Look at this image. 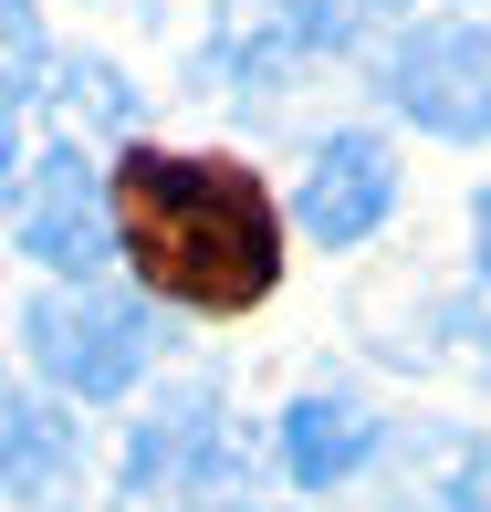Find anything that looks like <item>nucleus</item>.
Masks as SVG:
<instances>
[{"label":"nucleus","instance_id":"obj_1","mask_svg":"<svg viewBox=\"0 0 491 512\" xmlns=\"http://www.w3.org/2000/svg\"><path fill=\"white\" fill-rule=\"evenodd\" d=\"M115 251L157 304L189 314H251L283 283V220H272L262 178L241 157H168L126 147L115 157Z\"/></svg>","mask_w":491,"mask_h":512},{"label":"nucleus","instance_id":"obj_2","mask_svg":"<svg viewBox=\"0 0 491 512\" xmlns=\"http://www.w3.org/2000/svg\"><path fill=\"white\" fill-rule=\"evenodd\" d=\"M157 345H168V314H157V293L126 283H42L21 304V356L74 408H115L157 366Z\"/></svg>","mask_w":491,"mask_h":512},{"label":"nucleus","instance_id":"obj_3","mask_svg":"<svg viewBox=\"0 0 491 512\" xmlns=\"http://www.w3.org/2000/svg\"><path fill=\"white\" fill-rule=\"evenodd\" d=\"M230 492H241V450H230V418H220V377L157 387V408L126 429L115 502L126 512H230Z\"/></svg>","mask_w":491,"mask_h":512},{"label":"nucleus","instance_id":"obj_4","mask_svg":"<svg viewBox=\"0 0 491 512\" xmlns=\"http://www.w3.org/2000/svg\"><path fill=\"white\" fill-rule=\"evenodd\" d=\"M377 105L439 147H491V21H408L377 53Z\"/></svg>","mask_w":491,"mask_h":512},{"label":"nucleus","instance_id":"obj_5","mask_svg":"<svg viewBox=\"0 0 491 512\" xmlns=\"http://www.w3.org/2000/svg\"><path fill=\"white\" fill-rule=\"evenodd\" d=\"M11 241L32 251L53 283H105L126 251H115V178L95 168V147L84 136H53V147L32 157V178H21L11 199Z\"/></svg>","mask_w":491,"mask_h":512},{"label":"nucleus","instance_id":"obj_6","mask_svg":"<svg viewBox=\"0 0 491 512\" xmlns=\"http://www.w3.org/2000/svg\"><path fill=\"white\" fill-rule=\"evenodd\" d=\"M397 147L377 126H335V136H314V157H303V178H293V230L314 251H356V241H377V230L397 220Z\"/></svg>","mask_w":491,"mask_h":512},{"label":"nucleus","instance_id":"obj_7","mask_svg":"<svg viewBox=\"0 0 491 512\" xmlns=\"http://www.w3.org/2000/svg\"><path fill=\"white\" fill-rule=\"evenodd\" d=\"M377 450H387V408L366 387H303L272 429V460L293 492H345L356 471H377Z\"/></svg>","mask_w":491,"mask_h":512},{"label":"nucleus","instance_id":"obj_8","mask_svg":"<svg viewBox=\"0 0 491 512\" xmlns=\"http://www.w3.org/2000/svg\"><path fill=\"white\" fill-rule=\"evenodd\" d=\"M0 492L21 512L84 502V418L63 398H0Z\"/></svg>","mask_w":491,"mask_h":512},{"label":"nucleus","instance_id":"obj_9","mask_svg":"<svg viewBox=\"0 0 491 512\" xmlns=\"http://www.w3.org/2000/svg\"><path fill=\"white\" fill-rule=\"evenodd\" d=\"M42 105H53V136H136V84L105 53H53Z\"/></svg>","mask_w":491,"mask_h":512},{"label":"nucleus","instance_id":"obj_10","mask_svg":"<svg viewBox=\"0 0 491 512\" xmlns=\"http://www.w3.org/2000/svg\"><path fill=\"white\" fill-rule=\"evenodd\" d=\"M53 84V32H42V0H0V115L42 105Z\"/></svg>","mask_w":491,"mask_h":512},{"label":"nucleus","instance_id":"obj_11","mask_svg":"<svg viewBox=\"0 0 491 512\" xmlns=\"http://www.w3.org/2000/svg\"><path fill=\"white\" fill-rule=\"evenodd\" d=\"M21 178H32V157H21V126H11V115H0V209L21 199Z\"/></svg>","mask_w":491,"mask_h":512},{"label":"nucleus","instance_id":"obj_12","mask_svg":"<svg viewBox=\"0 0 491 512\" xmlns=\"http://www.w3.org/2000/svg\"><path fill=\"white\" fill-rule=\"evenodd\" d=\"M471 272H481V293H491V189L471 199Z\"/></svg>","mask_w":491,"mask_h":512}]
</instances>
